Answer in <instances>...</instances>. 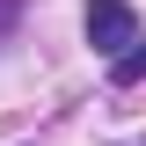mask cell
<instances>
[{
    "label": "cell",
    "instance_id": "obj_1",
    "mask_svg": "<svg viewBox=\"0 0 146 146\" xmlns=\"http://www.w3.org/2000/svg\"><path fill=\"white\" fill-rule=\"evenodd\" d=\"M80 29H88V44H95L102 58H124L131 44H139V15H131L124 0H88Z\"/></svg>",
    "mask_w": 146,
    "mask_h": 146
},
{
    "label": "cell",
    "instance_id": "obj_3",
    "mask_svg": "<svg viewBox=\"0 0 146 146\" xmlns=\"http://www.w3.org/2000/svg\"><path fill=\"white\" fill-rule=\"evenodd\" d=\"M15 15H22V0H0V36L15 29Z\"/></svg>",
    "mask_w": 146,
    "mask_h": 146
},
{
    "label": "cell",
    "instance_id": "obj_2",
    "mask_svg": "<svg viewBox=\"0 0 146 146\" xmlns=\"http://www.w3.org/2000/svg\"><path fill=\"white\" fill-rule=\"evenodd\" d=\"M110 80H117V88H139V80H146V36L131 44L124 58H110Z\"/></svg>",
    "mask_w": 146,
    "mask_h": 146
}]
</instances>
